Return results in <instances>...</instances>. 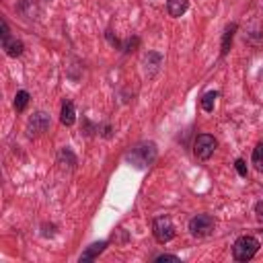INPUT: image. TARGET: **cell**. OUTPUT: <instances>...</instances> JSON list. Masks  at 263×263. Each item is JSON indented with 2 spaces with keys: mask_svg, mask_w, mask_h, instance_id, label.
Instances as JSON below:
<instances>
[{
  "mask_svg": "<svg viewBox=\"0 0 263 263\" xmlns=\"http://www.w3.org/2000/svg\"><path fill=\"white\" fill-rule=\"evenodd\" d=\"M216 148H218V140L214 136H210V134H199L195 138V142H193V154L199 160H208L214 154Z\"/></svg>",
  "mask_w": 263,
  "mask_h": 263,
  "instance_id": "cell-6",
  "label": "cell"
},
{
  "mask_svg": "<svg viewBox=\"0 0 263 263\" xmlns=\"http://www.w3.org/2000/svg\"><path fill=\"white\" fill-rule=\"evenodd\" d=\"M216 99H218V92L216 90H210V92H205L203 97H201V101H199V105H201V109L203 111H214V105H216Z\"/></svg>",
  "mask_w": 263,
  "mask_h": 263,
  "instance_id": "cell-12",
  "label": "cell"
},
{
  "mask_svg": "<svg viewBox=\"0 0 263 263\" xmlns=\"http://www.w3.org/2000/svg\"><path fill=\"white\" fill-rule=\"evenodd\" d=\"M27 105H29V92L27 90H18L14 95V109L16 111H25Z\"/></svg>",
  "mask_w": 263,
  "mask_h": 263,
  "instance_id": "cell-13",
  "label": "cell"
},
{
  "mask_svg": "<svg viewBox=\"0 0 263 263\" xmlns=\"http://www.w3.org/2000/svg\"><path fill=\"white\" fill-rule=\"evenodd\" d=\"M234 166H236V171H238V175H240V177H247V162H245L242 158H236Z\"/></svg>",
  "mask_w": 263,
  "mask_h": 263,
  "instance_id": "cell-15",
  "label": "cell"
},
{
  "mask_svg": "<svg viewBox=\"0 0 263 263\" xmlns=\"http://www.w3.org/2000/svg\"><path fill=\"white\" fill-rule=\"evenodd\" d=\"M152 234H154L156 242H160V245L173 240L175 238V224H173V220L168 216L154 218V222H152Z\"/></svg>",
  "mask_w": 263,
  "mask_h": 263,
  "instance_id": "cell-3",
  "label": "cell"
},
{
  "mask_svg": "<svg viewBox=\"0 0 263 263\" xmlns=\"http://www.w3.org/2000/svg\"><path fill=\"white\" fill-rule=\"evenodd\" d=\"M154 261H156V263H160V261H173V263H179V257H177V255H158V257H154Z\"/></svg>",
  "mask_w": 263,
  "mask_h": 263,
  "instance_id": "cell-16",
  "label": "cell"
},
{
  "mask_svg": "<svg viewBox=\"0 0 263 263\" xmlns=\"http://www.w3.org/2000/svg\"><path fill=\"white\" fill-rule=\"evenodd\" d=\"M60 121H62L64 125H72V123L76 121V111H74V103H72V101H64V103H62Z\"/></svg>",
  "mask_w": 263,
  "mask_h": 263,
  "instance_id": "cell-9",
  "label": "cell"
},
{
  "mask_svg": "<svg viewBox=\"0 0 263 263\" xmlns=\"http://www.w3.org/2000/svg\"><path fill=\"white\" fill-rule=\"evenodd\" d=\"M214 218L210 214H197L189 220V232L197 238H205L214 232Z\"/></svg>",
  "mask_w": 263,
  "mask_h": 263,
  "instance_id": "cell-4",
  "label": "cell"
},
{
  "mask_svg": "<svg viewBox=\"0 0 263 263\" xmlns=\"http://www.w3.org/2000/svg\"><path fill=\"white\" fill-rule=\"evenodd\" d=\"M187 6H189L187 0H166V12H168L171 16H181V14H185Z\"/></svg>",
  "mask_w": 263,
  "mask_h": 263,
  "instance_id": "cell-10",
  "label": "cell"
},
{
  "mask_svg": "<svg viewBox=\"0 0 263 263\" xmlns=\"http://www.w3.org/2000/svg\"><path fill=\"white\" fill-rule=\"evenodd\" d=\"M234 31H236V23H232V25L226 27V31H224V35H222V55L228 53V49H230V45H232Z\"/></svg>",
  "mask_w": 263,
  "mask_h": 263,
  "instance_id": "cell-11",
  "label": "cell"
},
{
  "mask_svg": "<svg viewBox=\"0 0 263 263\" xmlns=\"http://www.w3.org/2000/svg\"><path fill=\"white\" fill-rule=\"evenodd\" d=\"M49 115L45 113V111H35L31 117H29V121H27V136L29 138H39V136H43L47 129H49Z\"/></svg>",
  "mask_w": 263,
  "mask_h": 263,
  "instance_id": "cell-5",
  "label": "cell"
},
{
  "mask_svg": "<svg viewBox=\"0 0 263 263\" xmlns=\"http://www.w3.org/2000/svg\"><path fill=\"white\" fill-rule=\"evenodd\" d=\"M255 216H257V220H259V222H263V199L255 205Z\"/></svg>",
  "mask_w": 263,
  "mask_h": 263,
  "instance_id": "cell-17",
  "label": "cell"
},
{
  "mask_svg": "<svg viewBox=\"0 0 263 263\" xmlns=\"http://www.w3.org/2000/svg\"><path fill=\"white\" fill-rule=\"evenodd\" d=\"M251 160H253V164H255L257 171H263V142H259V144L255 146Z\"/></svg>",
  "mask_w": 263,
  "mask_h": 263,
  "instance_id": "cell-14",
  "label": "cell"
},
{
  "mask_svg": "<svg viewBox=\"0 0 263 263\" xmlns=\"http://www.w3.org/2000/svg\"><path fill=\"white\" fill-rule=\"evenodd\" d=\"M259 247H261V242L255 236L245 234V236H240V238L234 240V245H232V257H234V261H240V263L251 261L257 255Z\"/></svg>",
  "mask_w": 263,
  "mask_h": 263,
  "instance_id": "cell-2",
  "label": "cell"
},
{
  "mask_svg": "<svg viewBox=\"0 0 263 263\" xmlns=\"http://www.w3.org/2000/svg\"><path fill=\"white\" fill-rule=\"evenodd\" d=\"M156 154H158V150H156V144L154 142H140L138 146H134L129 152H127V162L132 164V166H136V168H148L154 160H156Z\"/></svg>",
  "mask_w": 263,
  "mask_h": 263,
  "instance_id": "cell-1",
  "label": "cell"
},
{
  "mask_svg": "<svg viewBox=\"0 0 263 263\" xmlns=\"http://www.w3.org/2000/svg\"><path fill=\"white\" fill-rule=\"evenodd\" d=\"M105 247H107V240H99V242H92L78 259H80V263H84V261H95L103 251H105Z\"/></svg>",
  "mask_w": 263,
  "mask_h": 263,
  "instance_id": "cell-8",
  "label": "cell"
},
{
  "mask_svg": "<svg viewBox=\"0 0 263 263\" xmlns=\"http://www.w3.org/2000/svg\"><path fill=\"white\" fill-rule=\"evenodd\" d=\"M2 49L6 51V55H10V58H18V55H23L25 45H23V41H21V39H16V37L8 35V37H4V39H2Z\"/></svg>",
  "mask_w": 263,
  "mask_h": 263,
  "instance_id": "cell-7",
  "label": "cell"
}]
</instances>
